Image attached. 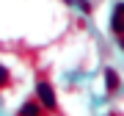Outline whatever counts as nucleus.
<instances>
[{
	"label": "nucleus",
	"instance_id": "nucleus-1",
	"mask_svg": "<svg viewBox=\"0 0 124 116\" xmlns=\"http://www.w3.org/2000/svg\"><path fill=\"white\" fill-rule=\"evenodd\" d=\"M36 91H39V99H41V105H44L47 108V111H55V91H53V86H50V83H39V89H36Z\"/></svg>",
	"mask_w": 124,
	"mask_h": 116
},
{
	"label": "nucleus",
	"instance_id": "nucleus-2",
	"mask_svg": "<svg viewBox=\"0 0 124 116\" xmlns=\"http://www.w3.org/2000/svg\"><path fill=\"white\" fill-rule=\"evenodd\" d=\"M110 28H113V33L124 36V3L116 6V14H113V19H110Z\"/></svg>",
	"mask_w": 124,
	"mask_h": 116
},
{
	"label": "nucleus",
	"instance_id": "nucleus-3",
	"mask_svg": "<svg viewBox=\"0 0 124 116\" xmlns=\"http://www.w3.org/2000/svg\"><path fill=\"white\" fill-rule=\"evenodd\" d=\"M19 116H41V105L36 99H28V102L19 108Z\"/></svg>",
	"mask_w": 124,
	"mask_h": 116
},
{
	"label": "nucleus",
	"instance_id": "nucleus-4",
	"mask_svg": "<svg viewBox=\"0 0 124 116\" xmlns=\"http://www.w3.org/2000/svg\"><path fill=\"white\" fill-rule=\"evenodd\" d=\"M105 89H108V94H113L119 89V75H116L113 69H105Z\"/></svg>",
	"mask_w": 124,
	"mask_h": 116
},
{
	"label": "nucleus",
	"instance_id": "nucleus-5",
	"mask_svg": "<svg viewBox=\"0 0 124 116\" xmlns=\"http://www.w3.org/2000/svg\"><path fill=\"white\" fill-rule=\"evenodd\" d=\"M6 83H8V69H6V66H0V89H3Z\"/></svg>",
	"mask_w": 124,
	"mask_h": 116
},
{
	"label": "nucleus",
	"instance_id": "nucleus-6",
	"mask_svg": "<svg viewBox=\"0 0 124 116\" xmlns=\"http://www.w3.org/2000/svg\"><path fill=\"white\" fill-rule=\"evenodd\" d=\"M121 47H124V36H121Z\"/></svg>",
	"mask_w": 124,
	"mask_h": 116
}]
</instances>
